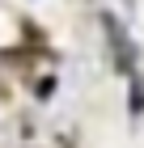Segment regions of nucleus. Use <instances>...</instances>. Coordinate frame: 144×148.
Instances as JSON below:
<instances>
[{"label":"nucleus","instance_id":"1","mask_svg":"<svg viewBox=\"0 0 144 148\" xmlns=\"http://www.w3.org/2000/svg\"><path fill=\"white\" fill-rule=\"evenodd\" d=\"M106 30H110V47H114V59H119V72L136 76V51H132V42H127V34H123V25L114 21V17H106Z\"/></svg>","mask_w":144,"mask_h":148}]
</instances>
